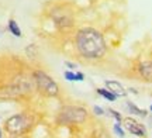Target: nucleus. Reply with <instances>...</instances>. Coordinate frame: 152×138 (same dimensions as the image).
<instances>
[{"mask_svg":"<svg viewBox=\"0 0 152 138\" xmlns=\"http://www.w3.org/2000/svg\"><path fill=\"white\" fill-rule=\"evenodd\" d=\"M75 45L79 55L87 61L102 59L107 52V45L103 34L93 27H85L79 30L76 34Z\"/></svg>","mask_w":152,"mask_h":138,"instance_id":"f257e3e1","label":"nucleus"},{"mask_svg":"<svg viewBox=\"0 0 152 138\" xmlns=\"http://www.w3.org/2000/svg\"><path fill=\"white\" fill-rule=\"evenodd\" d=\"M34 117L28 113H18L9 117L4 123V131L10 135H26L33 128Z\"/></svg>","mask_w":152,"mask_h":138,"instance_id":"f03ea898","label":"nucleus"},{"mask_svg":"<svg viewBox=\"0 0 152 138\" xmlns=\"http://www.w3.org/2000/svg\"><path fill=\"white\" fill-rule=\"evenodd\" d=\"M33 79L35 83V88L38 89V92L47 97H55L59 94V86L55 82L52 77L49 76L47 72L37 69L33 73Z\"/></svg>","mask_w":152,"mask_h":138,"instance_id":"7ed1b4c3","label":"nucleus"},{"mask_svg":"<svg viewBox=\"0 0 152 138\" xmlns=\"http://www.w3.org/2000/svg\"><path fill=\"white\" fill-rule=\"evenodd\" d=\"M87 120V111L80 106H64L58 113L59 124H83Z\"/></svg>","mask_w":152,"mask_h":138,"instance_id":"20e7f679","label":"nucleus"},{"mask_svg":"<svg viewBox=\"0 0 152 138\" xmlns=\"http://www.w3.org/2000/svg\"><path fill=\"white\" fill-rule=\"evenodd\" d=\"M51 17H52V20H54L55 26L59 28L61 31L69 30V28H72L73 24H75L72 14L66 10H55L54 13L51 14Z\"/></svg>","mask_w":152,"mask_h":138,"instance_id":"39448f33","label":"nucleus"},{"mask_svg":"<svg viewBox=\"0 0 152 138\" xmlns=\"http://www.w3.org/2000/svg\"><path fill=\"white\" fill-rule=\"evenodd\" d=\"M24 93L17 85H10L0 88V100H18L21 99Z\"/></svg>","mask_w":152,"mask_h":138,"instance_id":"423d86ee","label":"nucleus"},{"mask_svg":"<svg viewBox=\"0 0 152 138\" xmlns=\"http://www.w3.org/2000/svg\"><path fill=\"white\" fill-rule=\"evenodd\" d=\"M124 127L128 133L134 134V135H138V137H147V130H145V127L142 126L141 123L135 121L134 118H130V117L124 118Z\"/></svg>","mask_w":152,"mask_h":138,"instance_id":"0eeeda50","label":"nucleus"},{"mask_svg":"<svg viewBox=\"0 0 152 138\" xmlns=\"http://www.w3.org/2000/svg\"><path fill=\"white\" fill-rule=\"evenodd\" d=\"M104 85H106V88L109 89L110 92H113L117 97H124V96H127V92H125L124 86L120 82H117V80H106Z\"/></svg>","mask_w":152,"mask_h":138,"instance_id":"6e6552de","label":"nucleus"},{"mask_svg":"<svg viewBox=\"0 0 152 138\" xmlns=\"http://www.w3.org/2000/svg\"><path fill=\"white\" fill-rule=\"evenodd\" d=\"M138 72L145 80L152 82V61L141 62L140 66H138Z\"/></svg>","mask_w":152,"mask_h":138,"instance_id":"1a4fd4ad","label":"nucleus"},{"mask_svg":"<svg viewBox=\"0 0 152 138\" xmlns=\"http://www.w3.org/2000/svg\"><path fill=\"white\" fill-rule=\"evenodd\" d=\"M7 30L10 31V34H13V35L17 37V38H21L23 37L21 28H20L18 23H17L14 18H10V20H9V23H7Z\"/></svg>","mask_w":152,"mask_h":138,"instance_id":"9d476101","label":"nucleus"},{"mask_svg":"<svg viewBox=\"0 0 152 138\" xmlns=\"http://www.w3.org/2000/svg\"><path fill=\"white\" fill-rule=\"evenodd\" d=\"M97 93L103 97V99L109 100V101H115L117 100V96L113 93V92H110L107 88H99L97 89Z\"/></svg>","mask_w":152,"mask_h":138,"instance_id":"9b49d317","label":"nucleus"},{"mask_svg":"<svg viewBox=\"0 0 152 138\" xmlns=\"http://www.w3.org/2000/svg\"><path fill=\"white\" fill-rule=\"evenodd\" d=\"M127 107L130 109V111L132 113V114H137V116H141V117H145L147 116V111L145 110H141L140 107H137L134 103H131V101H128L127 103Z\"/></svg>","mask_w":152,"mask_h":138,"instance_id":"f8f14e48","label":"nucleus"},{"mask_svg":"<svg viewBox=\"0 0 152 138\" xmlns=\"http://www.w3.org/2000/svg\"><path fill=\"white\" fill-rule=\"evenodd\" d=\"M120 124H121V123L115 121V124H114V127H113V131L115 133V135H118L120 138H124L125 137V131L123 130V127H121Z\"/></svg>","mask_w":152,"mask_h":138,"instance_id":"ddd939ff","label":"nucleus"},{"mask_svg":"<svg viewBox=\"0 0 152 138\" xmlns=\"http://www.w3.org/2000/svg\"><path fill=\"white\" fill-rule=\"evenodd\" d=\"M109 113H110V116L114 117V120H115L117 123H121V121H123V117H121V114H120L118 111L113 110V109H109Z\"/></svg>","mask_w":152,"mask_h":138,"instance_id":"4468645a","label":"nucleus"},{"mask_svg":"<svg viewBox=\"0 0 152 138\" xmlns=\"http://www.w3.org/2000/svg\"><path fill=\"white\" fill-rule=\"evenodd\" d=\"M64 76H65L66 80H69V82H75V71H66L64 73Z\"/></svg>","mask_w":152,"mask_h":138,"instance_id":"2eb2a0df","label":"nucleus"},{"mask_svg":"<svg viewBox=\"0 0 152 138\" xmlns=\"http://www.w3.org/2000/svg\"><path fill=\"white\" fill-rule=\"evenodd\" d=\"M94 138H109V134L106 133L104 130H97L94 133Z\"/></svg>","mask_w":152,"mask_h":138,"instance_id":"dca6fc26","label":"nucleus"},{"mask_svg":"<svg viewBox=\"0 0 152 138\" xmlns=\"http://www.w3.org/2000/svg\"><path fill=\"white\" fill-rule=\"evenodd\" d=\"M83 79H85V75H83L82 72L75 71V82H82Z\"/></svg>","mask_w":152,"mask_h":138,"instance_id":"f3484780","label":"nucleus"},{"mask_svg":"<svg viewBox=\"0 0 152 138\" xmlns=\"http://www.w3.org/2000/svg\"><path fill=\"white\" fill-rule=\"evenodd\" d=\"M93 111H94L96 116H103L104 114V110L102 107H99V106H94V107H93Z\"/></svg>","mask_w":152,"mask_h":138,"instance_id":"a211bd4d","label":"nucleus"},{"mask_svg":"<svg viewBox=\"0 0 152 138\" xmlns=\"http://www.w3.org/2000/svg\"><path fill=\"white\" fill-rule=\"evenodd\" d=\"M65 66H66V68H69V71H76V68H77V65H76V64H73V62L65 61Z\"/></svg>","mask_w":152,"mask_h":138,"instance_id":"6ab92c4d","label":"nucleus"},{"mask_svg":"<svg viewBox=\"0 0 152 138\" xmlns=\"http://www.w3.org/2000/svg\"><path fill=\"white\" fill-rule=\"evenodd\" d=\"M9 138H26L24 135H10Z\"/></svg>","mask_w":152,"mask_h":138,"instance_id":"aec40b11","label":"nucleus"},{"mask_svg":"<svg viewBox=\"0 0 152 138\" xmlns=\"http://www.w3.org/2000/svg\"><path fill=\"white\" fill-rule=\"evenodd\" d=\"M149 109H151V111H152V104H151V107H149Z\"/></svg>","mask_w":152,"mask_h":138,"instance_id":"412c9836","label":"nucleus"}]
</instances>
